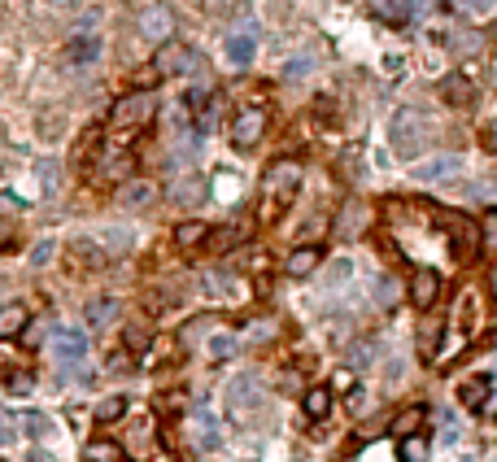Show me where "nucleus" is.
Masks as SVG:
<instances>
[{
    "label": "nucleus",
    "mask_w": 497,
    "mask_h": 462,
    "mask_svg": "<svg viewBox=\"0 0 497 462\" xmlns=\"http://www.w3.org/2000/svg\"><path fill=\"white\" fill-rule=\"evenodd\" d=\"M441 332H445V323L441 318H427L419 327V358L423 363H432L436 358V349H441Z\"/></svg>",
    "instance_id": "25"
},
{
    "label": "nucleus",
    "mask_w": 497,
    "mask_h": 462,
    "mask_svg": "<svg viewBox=\"0 0 497 462\" xmlns=\"http://www.w3.org/2000/svg\"><path fill=\"white\" fill-rule=\"evenodd\" d=\"M349 270H353V267H349L345 258H341V262H332V267H327V288H341V284L349 279Z\"/></svg>",
    "instance_id": "34"
},
{
    "label": "nucleus",
    "mask_w": 497,
    "mask_h": 462,
    "mask_svg": "<svg viewBox=\"0 0 497 462\" xmlns=\"http://www.w3.org/2000/svg\"><path fill=\"white\" fill-rule=\"evenodd\" d=\"M375 301L380 306H393V284L389 279H375Z\"/></svg>",
    "instance_id": "38"
},
{
    "label": "nucleus",
    "mask_w": 497,
    "mask_h": 462,
    "mask_svg": "<svg viewBox=\"0 0 497 462\" xmlns=\"http://www.w3.org/2000/svg\"><path fill=\"white\" fill-rule=\"evenodd\" d=\"M248 236V222H227V227H219V231H214V227H210V249H219V253H227V249H236V244L245 240Z\"/></svg>",
    "instance_id": "21"
},
{
    "label": "nucleus",
    "mask_w": 497,
    "mask_h": 462,
    "mask_svg": "<svg viewBox=\"0 0 497 462\" xmlns=\"http://www.w3.org/2000/svg\"><path fill=\"white\" fill-rule=\"evenodd\" d=\"M40 179H44V193H52V188H57V166L44 162V166H40Z\"/></svg>",
    "instance_id": "40"
},
{
    "label": "nucleus",
    "mask_w": 497,
    "mask_h": 462,
    "mask_svg": "<svg viewBox=\"0 0 497 462\" xmlns=\"http://www.w3.org/2000/svg\"><path fill=\"white\" fill-rule=\"evenodd\" d=\"M83 458L88 462H123V445L109 440V437H97V440L83 445Z\"/></svg>",
    "instance_id": "24"
},
{
    "label": "nucleus",
    "mask_w": 497,
    "mask_h": 462,
    "mask_svg": "<svg viewBox=\"0 0 497 462\" xmlns=\"http://www.w3.org/2000/svg\"><path fill=\"white\" fill-rule=\"evenodd\" d=\"M463 9L472 18H493V0H463Z\"/></svg>",
    "instance_id": "35"
},
{
    "label": "nucleus",
    "mask_w": 497,
    "mask_h": 462,
    "mask_svg": "<svg viewBox=\"0 0 497 462\" xmlns=\"http://www.w3.org/2000/svg\"><path fill=\"white\" fill-rule=\"evenodd\" d=\"M44 5H49V9H75L79 0H44Z\"/></svg>",
    "instance_id": "42"
},
{
    "label": "nucleus",
    "mask_w": 497,
    "mask_h": 462,
    "mask_svg": "<svg viewBox=\"0 0 497 462\" xmlns=\"http://www.w3.org/2000/svg\"><path fill=\"white\" fill-rule=\"evenodd\" d=\"M267 109L262 105H240L236 109V118H231V145L240 148V153H248V148L262 145V136H267Z\"/></svg>",
    "instance_id": "3"
},
{
    "label": "nucleus",
    "mask_w": 497,
    "mask_h": 462,
    "mask_svg": "<svg viewBox=\"0 0 497 462\" xmlns=\"http://www.w3.org/2000/svg\"><path fill=\"white\" fill-rule=\"evenodd\" d=\"M231 354H236V336H231V332L210 336V358H231Z\"/></svg>",
    "instance_id": "31"
},
{
    "label": "nucleus",
    "mask_w": 497,
    "mask_h": 462,
    "mask_svg": "<svg viewBox=\"0 0 497 462\" xmlns=\"http://www.w3.org/2000/svg\"><path fill=\"white\" fill-rule=\"evenodd\" d=\"M49 258H52V240H44L40 249H35V253H31V262H35V267H44Z\"/></svg>",
    "instance_id": "41"
},
{
    "label": "nucleus",
    "mask_w": 497,
    "mask_h": 462,
    "mask_svg": "<svg viewBox=\"0 0 497 462\" xmlns=\"http://www.w3.org/2000/svg\"><path fill=\"white\" fill-rule=\"evenodd\" d=\"M49 354L61 366H79L83 358H88V336H83L79 327H57V332L49 336Z\"/></svg>",
    "instance_id": "7"
},
{
    "label": "nucleus",
    "mask_w": 497,
    "mask_h": 462,
    "mask_svg": "<svg viewBox=\"0 0 497 462\" xmlns=\"http://www.w3.org/2000/svg\"><path fill=\"white\" fill-rule=\"evenodd\" d=\"M70 258H75V267H83V270H100L109 262V253H105L97 240H88V236H79V240L70 244Z\"/></svg>",
    "instance_id": "17"
},
{
    "label": "nucleus",
    "mask_w": 497,
    "mask_h": 462,
    "mask_svg": "<svg viewBox=\"0 0 497 462\" xmlns=\"http://www.w3.org/2000/svg\"><path fill=\"white\" fill-rule=\"evenodd\" d=\"M197 440L205 445V449L219 445V432H214V419H210V414H197Z\"/></svg>",
    "instance_id": "32"
},
{
    "label": "nucleus",
    "mask_w": 497,
    "mask_h": 462,
    "mask_svg": "<svg viewBox=\"0 0 497 462\" xmlns=\"http://www.w3.org/2000/svg\"><path fill=\"white\" fill-rule=\"evenodd\" d=\"M301 188V162H275L262 179V219H279Z\"/></svg>",
    "instance_id": "2"
},
{
    "label": "nucleus",
    "mask_w": 497,
    "mask_h": 462,
    "mask_svg": "<svg viewBox=\"0 0 497 462\" xmlns=\"http://www.w3.org/2000/svg\"><path fill=\"white\" fill-rule=\"evenodd\" d=\"M171 196L179 205H201V201H205V174H183V179H174Z\"/></svg>",
    "instance_id": "19"
},
{
    "label": "nucleus",
    "mask_w": 497,
    "mask_h": 462,
    "mask_svg": "<svg viewBox=\"0 0 497 462\" xmlns=\"http://www.w3.org/2000/svg\"><path fill=\"white\" fill-rule=\"evenodd\" d=\"M153 201H157V188H153L149 179H136V184H127L123 193H118V205H123V210H145Z\"/></svg>",
    "instance_id": "18"
},
{
    "label": "nucleus",
    "mask_w": 497,
    "mask_h": 462,
    "mask_svg": "<svg viewBox=\"0 0 497 462\" xmlns=\"http://www.w3.org/2000/svg\"><path fill=\"white\" fill-rule=\"evenodd\" d=\"M183 66H197V57L183 49V44H174V40H171V44H162V49L153 52V71L162 74V79H166V74H179Z\"/></svg>",
    "instance_id": "13"
},
{
    "label": "nucleus",
    "mask_w": 497,
    "mask_h": 462,
    "mask_svg": "<svg viewBox=\"0 0 497 462\" xmlns=\"http://www.w3.org/2000/svg\"><path fill=\"white\" fill-rule=\"evenodd\" d=\"M398 458L401 462H427V437H401Z\"/></svg>",
    "instance_id": "29"
},
{
    "label": "nucleus",
    "mask_w": 497,
    "mask_h": 462,
    "mask_svg": "<svg viewBox=\"0 0 497 462\" xmlns=\"http://www.w3.org/2000/svg\"><path fill=\"white\" fill-rule=\"evenodd\" d=\"M0 440H5V423H0Z\"/></svg>",
    "instance_id": "44"
},
{
    "label": "nucleus",
    "mask_w": 497,
    "mask_h": 462,
    "mask_svg": "<svg viewBox=\"0 0 497 462\" xmlns=\"http://www.w3.org/2000/svg\"><path fill=\"white\" fill-rule=\"evenodd\" d=\"M489 397H493V375H467L463 384H458V401H463V410L472 414H484L489 410Z\"/></svg>",
    "instance_id": "9"
},
{
    "label": "nucleus",
    "mask_w": 497,
    "mask_h": 462,
    "mask_svg": "<svg viewBox=\"0 0 497 462\" xmlns=\"http://www.w3.org/2000/svg\"><path fill=\"white\" fill-rule=\"evenodd\" d=\"M26 323H31V315H26V306H0V336L9 341V336H23Z\"/></svg>",
    "instance_id": "22"
},
{
    "label": "nucleus",
    "mask_w": 497,
    "mask_h": 462,
    "mask_svg": "<svg viewBox=\"0 0 497 462\" xmlns=\"http://www.w3.org/2000/svg\"><path fill=\"white\" fill-rule=\"evenodd\" d=\"M319 267H324V249H319V244H297V249L288 253V262H284L288 279H310Z\"/></svg>",
    "instance_id": "12"
},
{
    "label": "nucleus",
    "mask_w": 497,
    "mask_h": 462,
    "mask_svg": "<svg viewBox=\"0 0 497 462\" xmlns=\"http://www.w3.org/2000/svg\"><path fill=\"white\" fill-rule=\"evenodd\" d=\"M427 419V410L423 406H410V410H401L398 419H393V437H419V423Z\"/></svg>",
    "instance_id": "27"
},
{
    "label": "nucleus",
    "mask_w": 497,
    "mask_h": 462,
    "mask_svg": "<svg viewBox=\"0 0 497 462\" xmlns=\"http://www.w3.org/2000/svg\"><path fill=\"white\" fill-rule=\"evenodd\" d=\"M410 301H415V310H423V315L441 301V275L432 267H419L410 275Z\"/></svg>",
    "instance_id": "8"
},
{
    "label": "nucleus",
    "mask_w": 497,
    "mask_h": 462,
    "mask_svg": "<svg viewBox=\"0 0 497 462\" xmlns=\"http://www.w3.org/2000/svg\"><path fill=\"white\" fill-rule=\"evenodd\" d=\"M458 174H463V157L441 153V157H427L419 171H415V179H419V184H449V179H458Z\"/></svg>",
    "instance_id": "11"
},
{
    "label": "nucleus",
    "mask_w": 497,
    "mask_h": 462,
    "mask_svg": "<svg viewBox=\"0 0 497 462\" xmlns=\"http://www.w3.org/2000/svg\"><path fill=\"white\" fill-rule=\"evenodd\" d=\"M367 5H371V14L384 26H406L410 23V14H415L410 0H367Z\"/></svg>",
    "instance_id": "16"
},
{
    "label": "nucleus",
    "mask_w": 497,
    "mask_h": 462,
    "mask_svg": "<svg viewBox=\"0 0 497 462\" xmlns=\"http://www.w3.org/2000/svg\"><path fill=\"white\" fill-rule=\"evenodd\" d=\"M284 74H288V79H301V74H310V61L297 57V61H288V66H284Z\"/></svg>",
    "instance_id": "39"
},
{
    "label": "nucleus",
    "mask_w": 497,
    "mask_h": 462,
    "mask_svg": "<svg viewBox=\"0 0 497 462\" xmlns=\"http://www.w3.org/2000/svg\"><path fill=\"white\" fill-rule=\"evenodd\" d=\"M258 406H262V389H258L248 375L231 380V389H227V414H231L236 423H248V419L258 414Z\"/></svg>",
    "instance_id": "6"
},
{
    "label": "nucleus",
    "mask_w": 497,
    "mask_h": 462,
    "mask_svg": "<svg viewBox=\"0 0 497 462\" xmlns=\"http://www.w3.org/2000/svg\"><path fill=\"white\" fill-rule=\"evenodd\" d=\"M83 315H88V327H105L109 318L118 315V301H114V297H97V301H88Z\"/></svg>",
    "instance_id": "26"
},
{
    "label": "nucleus",
    "mask_w": 497,
    "mask_h": 462,
    "mask_svg": "<svg viewBox=\"0 0 497 462\" xmlns=\"http://www.w3.org/2000/svg\"><path fill=\"white\" fill-rule=\"evenodd\" d=\"M441 100H445L449 109H467V105H475V79L472 74H449L445 83H441Z\"/></svg>",
    "instance_id": "14"
},
{
    "label": "nucleus",
    "mask_w": 497,
    "mask_h": 462,
    "mask_svg": "<svg viewBox=\"0 0 497 462\" xmlns=\"http://www.w3.org/2000/svg\"><path fill=\"white\" fill-rule=\"evenodd\" d=\"M5 389H9V392H31V375H26V371L9 375V380H5Z\"/></svg>",
    "instance_id": "37"
},
{
    "label": "nucleus",
    "mask_w": 497,
    "mask_h": 462,
    "mask_svg": "<svg viewBox=\"0 0 497 462\" xmlns=\"http://www.w3.org/2000/svg\"><path fill=\"white\" fill-rule=\"evenodd\" d=\"M97 52H100L97 35H79V40H70L66 57H70V61H79V66H88V61H97Z\"/></svg>",
    "instance_id": "28"
},
{
    "label": "nucleus",
    "mask_w": 497,
    "mask_h": 462,
    "mask_svg": "<svg viewBox=\"0 0 497 462\" xmlns=\"http://www.w3.org/2000/svg\"><path fill=\"white\" fill-rule=\"evenodd\" d=\"M174 26H179V18H174L171 5H149L145 14H140V23H136V31H140V40L145 44H171L174 40Z\"/></svg>",
    "instance_id": "4"
},
{
    "label": "nucleus",
    "mask_w": 497,
    "mask_h": 462,
    "mask_svg": "<svg viewBox=\"0 0 497 462\" xmlns=\"http://www.w3.org/2000/svg\"><path fill=\"white\" fill-rule=\"evenodd\" d=\"M131 166H136V162H131V153H118V157H114V162H105L100 171L109 174V179H127V174H131Z\"/></svg>",
    "instance_id": "33"
},
{
    "label": "nucleus",
    "mask_w": 497,
    "mask_h": 462,
    "mask_svg": "<svg viewBox=\"0 0 497 462\" xmlns=\"http://www.w3.org/2000/svg\"><path fill=\"white\" fill-rule=\"evenodd\" d=\"M26 432L31 437H49V419L44 414H26Z\"/></svg>",
    "instance_id": "36"
},
{
    "label": "nucleus",
    "mask_w": 497,
    "mask_h": 462,
    "mask_svg": "<svg viewBox=\"0 0 497 462\" xmlns=\"http://www.w3.org/2000/svg\"><path fill=\"white\" fill-rule=\"evenodd\" d=\"M153 114H157V100H153V92H127L123 100H114V114H109V122H114V127H149Z\"/></svg>",
    "instance_id": "5"
},
{
    "label": "nucleus",
    "mask_w": 497,
    "mask_h": 462,
    "mask_svg": "<svg viewBox=\"0 0 497 462\" xmlns=\"http://www.w3.org/2000/svg\"><path fill=\"white\" fill-rule=\"evenodd\" d=\"M449 240H454V258L458 262H472L480 253V227L472 219H449Z\"/></svg>",
    "instance_id": "10"
},
{
    "label": "nucleus",
    "mask_w": 497,
    "mask_h": 462,
    "mask_svg": "<svg viewBox=\"0 0 497 462\" xmlns=\"http://www.w3.org/2000/svg\"><path fill=\"white\" fill-rule=\"evenodd\" d=\"M205 240H210V222L188 219V222H179V227H174V244H179V249H201Z\"/></svg>",
    "instance_id": "23"
},
{
    "label": "nucleus",
    "mask_w": 497,
    "mask_h": 462,
    "mask_svg": "<svg viewBox=\"0 0 497 462\" xmlns=\"http://www.w3.org/2000/svg\"><path fill=\"white\" fill-rule=\"evenodd\" d=\"M227 57H231L236 66H253V57H258V31H253V26L231 31V35H227Z\"/></svg>",
    "instance_id": "15"
},
{
    "label": "nucleus",
    "mask_w": 497,
    "mask_h": 462,
    "mask_svg": "<svg viewBox=\"0 0 497 462\" xmlns=\"http://www.w3.org/2000/svg\"><path fill=\"white\" fill-rule=\"evenodd\" d=\"M432 140V122H427V114H423L419 105H401L398 114H393V122H389V145H393V153L398 157H419L423 145Z\"/></svg>",
    "instance_id": "1"
},
{
    "label": "nucleus",
    "mask_w": 497,
    "mask_h": 462,
    "mask_svg": "<svg viewBox=\"0 0 497 462\" xmlns=\"http://www.w3.org/2000/svg\"><path fill=\"white\" fill-rule=\"evenodd\" d=\"M301 410H305V419H327V414H332V389H327V384L305 389V397H301Z\"/></svg>",
    "instance_id": "20"
},
{
    "label": "nucleus",
    "mask_w": 497,
    "mask_h": 462,
    "mask_svg": "<svg viewBox=\"0 0 497 462\" xmlns=\"http://www.w3.org/2000/svg\"><path fill=\"white\" fill-rule=\"evenodd\" d=\"M9 244H14V231H5V227H0V249H9Z\"/></svg>",
    "instance_id": "43"
},
{
    "label": "nucleus",
    "mask_w": 497,
    "mask_h": 462,
    "mask_svg": "<svg viewBox=\"0 0 497 462\" xmlns=\"http://www.w3.org/2000/svg\"><path fill=\"white\" fill-rule=\"evenodd\" d=\"M127 414V397H105L97 406V423H118Z\"/></svg>",
    "instance_id": "30"
}]
</instances>
